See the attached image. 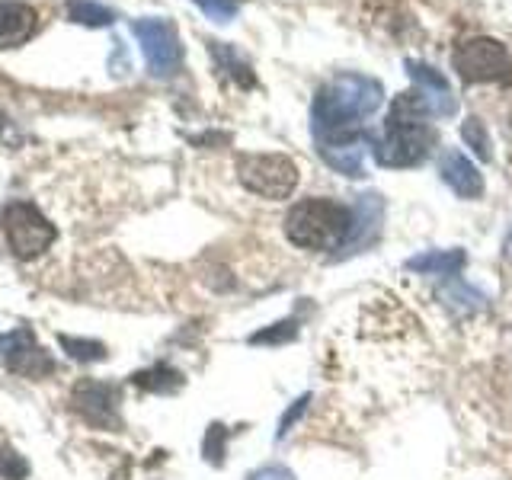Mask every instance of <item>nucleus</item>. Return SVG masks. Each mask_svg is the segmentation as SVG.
<instances>
[{
	"label": "nucleus",
	"instance_id": "1",
	"mask_svg": "<svg viewBox=\"0 0 512 480\" xmlns=\"http://www.w3.org/2000/svg\"><path fill=\"white\" fill-rule=\"evenodd\" d=\"M384 100V87L365 74H336L314 93L311 132L317 148H340L359 144L362 122L372 116Z\"/></svg>",
	"mask_w": 512,
	"mask_h": 480
},
{
	"label": "nucleus",
	"instance_id": "2",
	"mask_svg": "<svg viewBox=\"0 0 512 480\" xmlns=\"http://www.w3.org/2000/svg\"><path fill=\"white\" fill-rule=\"evenodd\" d=\"M429 112L432 109L420 90L397 96L391 103L384 135L375 141V160L381 167L407 170V167L423 164L432 151V144H436V132H432L426 122Z\"/></svg>",
	"mask_w": 512,
	"mask_h": 480
},
{
	"label": "nucleus",
	"instance_id": "3",
	"mask_svg": "<svg viewBox=\"0 0 512 480\" xmlns=\"http://www.w3.org/2000/svg\"><path fill=\"white\" fill-rule=\"evenodd\" d=\"M352 228H356V215L349 212L343 202L330 196H311L288 208L285 215V237L288 244L311 253L340 250L349 244Z\"/></svg>",
	"mask_w": 512,
	"mask_h": 480
},
{
	"label": "nucleus",
	"instance_id": "4",
	"mask_svg": "<svg viewBox=\"0 0 512 480\" xmlns=\"http://www.w3.org/2000/svg\"><path fill=\"white\" fill-rule=\"evenodd\" d=\"M237 180L250 189L253 196L282 202L298 186V164L288 154H240L237 157Z\"/></svg>",
	"mask_w": 512,
	"mask_h": 480
},
{
	"label": "nucleus",
	"instance_id": "5",
	"mask_svg": "<svg viewBox=\"0 0 512 480\" xmlns=\"http://www.w3.org/2000/svg\"><path fill=\"white\" fill-rule=\"evenodd\" d=\"M452 68L464 84H503L512 77V55L503 42L480 36L455 48Z\"/></svg>",
	"mask_w": 512,
	"mask_h": 480
},
{
	"label": "nucleus",
	"instance_id": "6",
	"mask_svg": "<svg viewBox=\"0 0 512 480\" xmlns=\"http://www.w3.org/2000/svg\"><path fill=\"white\" fill-rule=\"evenodd\" d=\"M4 234L7 244L16 256L32 260V256L45 253L55 240V228L48 224V218L29 202H10L4 208Z\"/></svg>",
	"mask_w": 512,
	"mask_h": 480
},
{
	"label": "nucleus",
	"instance_id": "7",
	"mask_svg": "<svg viewBox=\"0 0 512 480\" xmlns=\"http://www.w3.org/2000/svg\"><path fill=\"white\" fill-rule=\"evenodd\" d=\"M135 39L141 42V52L148 58V68L154 77H173L180 71L183 61V48H180V36L167 20H138L132 26Z\"/></svg>",
	"mask_w": 512,
	"mask_h": 480
},
{
	"label": "nucleus",
	"instance_id": "8",
	"mask_svg": "<svg viewBox=\"0 0 512 480\" xmlns=\"http://www.w3.org/2000/svg\"><path fill=\"white\" fill-rule=\"evenodd\" d=\"M0 356H4L10 372L26 375V378H45L55 372L52 356L36 343V333L26 327L0 336Z\"/></svg>",
	"mask_w": 512,
	"mask_h": 480
},
{
	"label": "nucleus",
	"instance_id": "9",
	"mask_svg": "<svg viewBox=\"0 0 512 480\" xmlns=\"http://www.w3.org/2000/svg\"><path fill=\"white\" fill-rule=\"evenodd\" d=\"M407 74H410V80L416 84V90L426 96L432 116H445V119L455 116V112H458V100H455L452 84H448L442 71H436V68H429V64L410 58L407 61Z\"/></svg>",
	"mask_w": 512,
	"mask_h": 480
},
{
	"label": "nucleus",
	"instance_id": "10",
	"mask_svg": "<svg viewBox=\"0 0 512 480\" xmlns=\"http://www.w3.org/2000/svg\"><path fill=\"white\" fill-rule=\"evenodd\" d=\"M74 410L84 416L87 423H93V426H106V429L119 426L116 391H112L109 384H96V381L80 384V388L74 391Z\"/></svg>",
	"mask_w": 512,
	"mask_h": 480
},
{
	"label": "nucleus",
	"instance_id": "11",
	"mask_svg": "<svg viewBox=\"0 0 512 480\" xmlns=\"http://www.w3.org/2000/svg\"><path fill=\"white\" fill-rule=\"evenodd\" d=\"M439 176H442V183L452 192H458L461 199H480V196H484V173H480L471 160L464 157L461 151H455V148L442 151Z\"/></svg>",
	"mask_w": 512,
	"mask_h": 480
},
{
	"label": "nucleus",
	"instance_id": "12",
	"mask_svg": "<svg viewBox=\"0 0 512 480\" xmlns=\"http://www.w3.org/2000/svg\"><path fill=\"white\" fill-rule=\"evenodd\" d=\"M410 272H420V276H442V279H455L461 276V269L468 266V253L464 250H426L420 256H410L404 263Z\"/></svg>",
	"mask_w": 512,
	"mask_h": 480
},
{
	"label": "nucleus",
	"instance_id": "13",
	"mask_svg": "<svg viewBox=\"0 0 512 480\" xmlns=\"http://www.w3.org/2000/svg\"><path fill=\"white\" fill-rule=\"evenodd\" d=\"M36 10L29 4H0V48L23 45L36 32Z\"/></svg>",
	"mask_w": 512,
	"mask_h": 480
},
{
	"label": "nucleus",
	"instance_id": "14",
	"mask_svg": "<svg viewBox=\"0 0 512 480\" xmlns=\"http://www.w3.org/2000/svg\"><path fill=\"white\" fill-rule=\"evenodd\" d=\"M301 333V317H285V320H276V324H269L263 330L250 333V346H285L298 340Z\"/></svg>",
	"mask_w": 512,
	"mask_h": 480
},
{
	"label": "nucleus",
	"instance_id": "15",
	"mask_svg": "<svg viewBox=\"0 0 512 480\" xmlns=\"http://www.w3.org/2000/svg\"><path fill=\"white\" fill-rule=\"evenodd\" d=\"M132 381L138 388L154 391V394H173L183 388V375L170 365H157V368H148V372H138Z\"/></svg>",
	"mask_w": 512,
	"mask_h": 480
},
{
	"label": "nucleus",
	"instance_id": "16",
	"mask_svg": "<svg viewBox=\"0 0 512 480\" xmlns=\"http://www.w3.org/2000/svg\"><path fill=\"white\" fill-rule=\"evenodd\" d=\"M320 157L327 160L333 170L346 176H362V148L359 144H340V148H320Z\"/></svg>",
	"mask_w": 512,
	"mask_h": 480
},
{
	"label": "nucleus",
	"instance_id": "17",
	"mask_svg": "<svg viewBox=\"0 0 512 480\" xmlns=\"http://www.w3.org/2000/svg\"><path fill=\"white\" fill-rule=\"evenodd\" d=\"M461 138L468 141V148L480 157V160H493V141L487 135V125L477 116H468L461 125Z\"/></svg>",
	"mask_w": 512,
	"mask_h": 480
},
{
	"label": "nucleus",
	"instance_id": "18",
	"mask_svg": "<svg viewBox=\"0 0 512 480\" xmlns=\"http://www.w3.org/2000/svg\"><path fill=\"white\" fill-rule=\"evenodd\" d=\"M58 343L77 362H103L106 359V346L96 343V340H74V336H58Z\"/></svg>",
	"mask_w": 512,
	"mask_h": 480
},
{
	"label": "nucleus",
	"instance_id": "19",
	"mask_svg": "<svg viewBox=\"0 0 512 480\" xmlns=\"http://www.w3.org/2000/svg\"><path fill=\"white\" fill-rule=\"evenodd\" d=\"M68 13L74 23H84V26H109L112 23V10H106L100 4H90V0H71Z\"/></svg>",
	"mask_w": 512,
	"mask_h": 480
},
{
	"label": "nucleus",
	"instance_id": "20",
	"mask_svg": "<svg viewBox=\"0 0 512 480\" xmlns=\"http://www.w3.org/2000/svg\"><path fill=\"white\" fill-rule=\"evenodd\" d=\"M208 20H215V23H231L234 20V13L240 7V0H192Z\"/></svg>",
	"mask_w": 512,
	"mask_h": 480
},
{
	"label": "nucleus",
	"instance_id": "21",
	"mask_svg": "<svg viewBox=\"0 0 512 480\" xmlns=\"http://www.w3.org/2000/svg\"><path fill=\"white\" fill-rule=\"evenodd\" d=\"M224 445H228V429H224L221 423H212L205 432V445H202L205 458L212 464H221L224 461Z\"/></svg>",
	"mask_w": 512,
	"mask_h": 480
},
{
	"label": "nucleus",
	"instance_id": "22",
	"mask_svg": "<svg viewBox=\"0 0 512 480\" xmlns=\"http://www.w3.org/2000/svg\"><path fill=\"white\" fill-rule=\"evenodd\" d=\"M308 404H311V394H301L298 400H292V404H288V410L282 413V420H279V432H276V439H285L288 432H292V429L298 426L301 416L308 413Z\"/></svg>",
	"mask_w": 512,
	"mask_h": 480
},
{
	"label": "nucleus",
	"instance_id": "23",
	"mask_svg": "<svg viewBox=\"0 0 512 480\" xmlns=\"http://www.w3.org/2000/svg\"><path fill=\"white\" fill-rule=\"evenodd\" d=\"M29 474V464L23 455H16L13 448H0V477L4 480H23Z\"/></svg>",
	"mask_w": 512,
	"mask_h": 480
},
{
	"label": "nucleus",
	"instance_id": "24",
	"mask_svg": "<svg viewBox=\"0 0 512 480\" xmlns=\"http://www.w3.org/2000/svg\"><path fill=\"white\" fill-rule=\"evenodd\" d=\"M247 480H298V477L292 468H285V464H263V468L250 471Z\"/></svg>",
	"mask_w": 512,
	"mask_h": 480
},
{
	"label": "nucleus",
	"instance_id": "25",
	"mask_svg": "<svg viewBox=\"0 0 512 480\" xmlns=\"http://www.w3.org/2000/svg\"><path fill=\"white\" fill-rule=\"evenodd\" d=\"M503 253H506V260H512V231H509L506 244H503Z\"/></svg>",
	"mask_w": 512,
	"mask_h": 480
},
{
	"label": "nucleus",
	"instance_id": "26",
	"mask_svg": "<svg viewBox=\"0 0 512 480\" xmlns=\"http://www.w3.org/2000/svg\"><path fill=\"white\" fill-rule=\"evenodd\" d=\"M4 128H7V119H4V112H0V132H4Z\"/></svg>",
	"mask_w": 512,
	"mask_h": 480
}]
</instances>
